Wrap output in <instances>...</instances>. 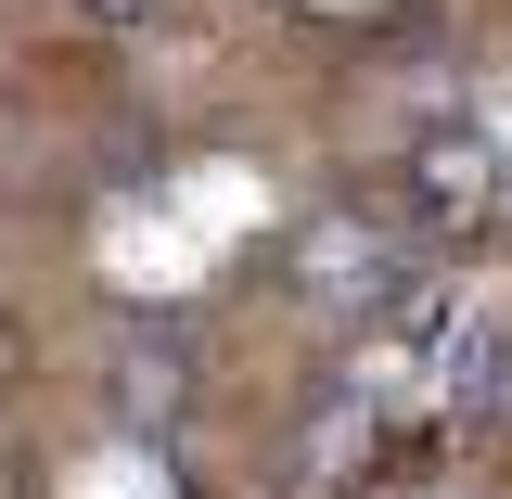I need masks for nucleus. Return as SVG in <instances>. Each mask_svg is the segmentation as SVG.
<instances>
[{"instance_id": "f257e3e1", "label": "nucleus", "mask_w": 512, "mask_h": 499, "mask_svg": "<svg viewBox=\"0 0 512 499\" xmlns=\"http://www.w3.org/2000/svg\"><path fill=\"white\" fill-rule=\"evenodd\" d=\"M423 231L397 218V205H308L295 231H282V295L333 333H384V320H410L436 282H423Z\"/></svg>"}, {"instance_id": "f03ea898", "label": "nucleus", "mask_w": 512, "mask_h": 499, "mask_svg": "<svg viewBox=\"0 0 512 499\" xmlns=\"http://www.w3.org/2000/svg\"><path fill=\"white\" fill-rule=\"evenodd\" d=\"M500 205H512V154H500L487 116H423V128H410V154H397V218H410L436 256L487 244Z\"/></svg>"}, {"instance_id": "7ed1b4c3", "label": "nucleus", "mask_w": 512, "mask_h": 499, "mask_svg": "<svg viewBox=\"0 0 512 499\" xmlns=\"http://www.w3.org/2000/svg\"><path fill=\"white\" fill-rule=\"evenodd\" d=\"M397 333H410V372H423L436 436H487L500 397H512V333H500V320H474V308H436V295L397 320Z\"/></svg>"}, {"instance_id": "20e7f679", "label": "nucleus", "mask_w": 512, "mask_h": 499, "mask_svg": "<svg viewBox=\"0 0 512 499\" xmlns=\"http://www.w3.org/2000/svg\"><path fill=\"white\" fill-rule=\"evenodd\" d=\"M384 461H397V410H384L372 384L333 372V384L295 397V436H282V487L295 499H359Z\"/></svg>"}, {"instance_id": "39448f33", "label": "nucleus", "mask_w": 512, "mask_h": 499, "mask_svg": "<svg viewBox=\"0 0 512 499\" xmlns=\"http://www.w3.org/2000/svg\"><path fill=\"white\" fill-rule=\"evenodd\" d=\"M192 384H205L192 320H128V333H116V372H103V410H116V436L167 448V436L192 423Z\"/></svg>"}, {"instance_id": "423d86ee", "label": "nucleus", "mask_w": 512, "mask_h": 499, "mask_svg": "<svg viewBox=\"0 0 512 499\" xmlns=\"http://www.w3.org/2000/svg\"><path fill=\"white\" fill-rule=\"evenodd\" d=\"M90 13H103V26H141V13H154V0H90Z\"/></svg>"}]
</instances>
